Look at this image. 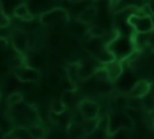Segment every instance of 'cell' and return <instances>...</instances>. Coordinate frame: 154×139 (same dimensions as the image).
I'll return each mask as SVG.
<instances>
[{"mask_svg": "<svg viewBox=\"0 0 154 139\" xmlns=\"http://www.w3.org/2000/svg\"><path fill=\"white\" fill-rule=\"evenodd\" d=\"M28 133L34 139H45V131L40 126H37V124L30 126L28 128Z\"/></svg>", "mask_w": 154, "mask_h": 139, "instance_id": "9c48e42d", "label": "cell"}, {"mask_svg": "<svg viewBox=\"0 0 154 139\" xmlns=\"http://www.w3.org/2000/svg\"><path fill=\"white\" fill-rule=\"evenodd\" d=\"M96 13H97V10L96 7L94 6H89L87 8H84L81 13H79V17H78V21L83 24H88L90 22H93L96 17Z\"/></svg>", "mask_w": 154, "mask_h": 139, "instance_id": "52a82bcc", "label": "cell"}, {"mask_svg": "<svg viewBox=\"0 0 154 139\" xmlns=\"http://www.w3.org/2000/svg\"><path fill=\"white\" fill-rule=\"evenodd\" d=\"M14 75L18 80H20L23 82H32L40 77V74L36 69L26 66V65L16 66L14 68Z\"/></svg>", "mask_w": 154, "mask_h": 139, "instance_id": "3957f363", "label": "cell"}, {"mask_svg": "<svg viewBox=\"0 0 154 139\" xmlns=\"http://www.w3.org/2000/svg\"><path fill=\"white\" fill-rule=\"evenodd\" d=\"M106 34L105 29L100 25H93L88 29V35H90V37H95V39H101Z\"/></svg>", "mask_w": 154, "mask_h": 139, "instance_id": "30bf717a", "label": "cell"}, {"mask_svg": "<svg viewBox=\"0 0 154 139\" xmlns=\"http://www.w3.org/2000/svg\"><path fill=\"white\" fill-rule=\"evenodd\" d=\"M0 98H1V88H0Z\"/></svg>", "mask_w": 154, "mask_h": 139, "instance_id": "d6986e66", "label": "cell"}, {"mask_svg": "<svg viewBox=\"0 0 154 139\" xmlns=\"http://www.w3.org/2000/svg\"><path fill=\"white\" fill-rule=\"evenodd\" d=\"M118 1H119V0H111V2H112V4H117Z\"/></svg>", "mask_w": 154, "mask_h": 139, "instance_id": "ac0fdd59", "label": "cell"}, {"mask_svg": "<svg viewBox=\"0 0 154 139\" xmlns=\"http://www.w3.org/2000/svg\"><path fill=\"white\" fill-rule=\"evenodd\" d=\"M13 45H14L17 51H19V52L23 51L25 48V39H24V36L19 35V34L13 36Z\"/></svg>", "mask_w": 154, "mask_h": 139, "instance_id": "5bb4252c", "label": "cell"}, {"mask_svg": "<svg viewBox=\"0 0 154 139\" xmlns=\"http://www.w3.org/2000/svg\"><path fill=\"white\" fill-rule=\"evenodd\" d=\"M67 1H70V2H79L82 0H67Z\"/></svg>", "mask_w": 154, "mask_h": 139, "instance_id": "e0dca14e", "label": "cell"}, {"mask_svg": "<svg viewBox=\"0 0 154 139\" xmlns=\"http://www.w3.org/2000/svg\"><path fill=\"white\" fill-rule=\"evenodd\" d=\"M128 23L137 31V33H142V34H146V33H149L150 30L154 29V23H153V19L149 15H140L138 13H135V15H131L129 18H128Z\"/></svg>", "mask_w": 154, "mask_h": 139, "instance_id": "6da1fadb", "label": "cell"}, {"mask_svg": "<svg viewBox=\"0 0 154 139\" xmlns=\"http://www.w3.org/2000/svg\"><path fill=\"white\" fill-rule=\"evenodd\" d=\"M65 108H66V104L61 99L60 100H55L51 105V112H53L54 115H61L63 111L65 110Z\"/></svg>", "mask_w": 154, "mask_h": 139, "instance_id": "7c38bea8", "label": "cell"}, {"mask_svg": "<svg viewBox=\"0 0 154 139\" xmlns=\"http://www.w3.org/2000/svg\"><path fill=\"white\" fill-rule=\"evenodd\" d=\"M22 100H23V95H22V93H19V92H13V93H11V94L7 97V104H8L10 106L18 105L19 103H22Z\"/></svg>", "mask_w": 154, "mask_h": 139, "instance_id": "4fadbf2b", "label": "cell"}, {"mask_svg": "<svg viewBox=\"0 0 154 139\" xmlns=\"http://www.w3.org/2000/svg\"><path fill=\"white\" fill-rule=\"evenodd\" d=\"M13 15L19 18V19H23V21H30L32 17H31V13H30V10L29 7L26 6V4H19L14 7L13 10Z\"/></svg>", "mask_w": 154, "mask_h": 139, "instance_id": "ba28073f", "label": "cell"}, {"mask_svg": "<svg viewBox=\"0 0 154 139\" xmlns=\"http://www.w3.org/2000/svg\"><path fill=\"white\" fill-rule=\"evenodd\" d=\"M78 111L83 118H94V117H99L100 106L94 100L83 99L78 104Z\"/></svg>", "mask_w": 154, "mask_h": 139, "instance_id": "7a4b0ae2", "label": "cell"}, {"mask_svg": "<svg viewBox=\"0 0 154 139\" xmlns=\"http://www.w3.org/2000/svg\"><path fill=\"white\" fill-rule=\"evenodd\" d=\"M142 108H144V110L149 112L154 110V97L150 93H148L142 98Z\"/></svg>", "mask_w": 154, "mask_h": 139, "instance_id": "8fae6325", "label": "cell"}, {"mask_svg": "<svg viewBox=\"0 0 154 139\" xmlns=\"http://www.w3.org/2000/svg\"><path fill=\"white\" fill-rule=\"evenodd\" d=\"M148 5H149V10H150V12H152L153 16H154V0H148Z\"/></svg>", "mask_w": 154, "mask_h": 139, "instance_id": "2e32d148", "label": "cell"}, {"mask_svg": "<svg viewBox=\"0 0 154 139\" xmlns=\"http://www.w3.org/2000/svg\"><path fill=\"white\" fill-rule=\"evenodd\" d=\"M147 46H148L152 51H154V29L150 30V31L148 33V35H147Z\"/></svg>", "mask_w": 154, "mask_h": 139, "instance_id": "9a60e30c", "label": "cell"}, {"mask_svg": "<svg viewBox=\"0 0 154 139\" xmlns=\"http://www.w3.org/2000/svg\"><path fill=\"white\" fill-rule=\"evenodd\" d=\"M103 70L106 73V77L108 79V81H116L120 77L122 71H123V66H122L120 62H118L117 59H113V60L105 64Z\"/></svg>", "mask_w": 154, "mask_h": 139, "instance_id": "277c9868", "label": "cell"}, {"mask_svg": "<svg viewBox=\"0 0 154 139\" xmlns=\"http://www.w3.org/2000/svg\"><path fill=\"white\" fill-rule=\"evenodd\" d=\"M149 91H150V83L146 80H140L129 91V95L136 97V98H143L144 95H147L149 93Z\"/></svg>", "mask_w": 154, "mask_h": 139, "instance_id": "5b68a950", "label": "cell"}, {"mask_svg": "<svg viewBox=\"0 0 154 139\" xmlns=\"http://www.w3.org/2000/svg\"><path fill=\"white\" fill-rule=\"evenodd\" d=\"M99 123H100L99 117H94V118H84L83 122H81L83 133L87 134V135H91V134H94L95 131H96L97 127H99Z\"/></svg>", "mask_w": 154, "mask_h": 139, "instance_id": "8992f818", "label": "cell"}]
</instances>
